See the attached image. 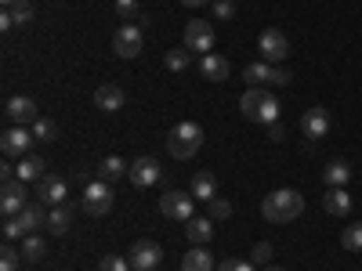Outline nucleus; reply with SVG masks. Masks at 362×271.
<instances>
[{"label":"nucleus","mask_w":362,"mask_h":271,"mask_svg":"<svg viewBox=\"0 0 362 271\" xmlns=\"http://www.w3.org/2000/svg\"><path fill=\"white\" fill-rule=\"evenodd\" d=\"M80 206H83L87 217H105L109 210H112V188H109V181H90V185L83 188V195H80Z\"/></svg>","instance_id":"39448f33"},{"label":"nucleus","mask_w":362,"mask_h":271,"mask_svg":"<svg viewBox=\"0 0 362 271\" xmlns=\"http://www.w3.org/2000/svg\"><path fill=\"white\" fill-rule=\"evenodd\" d=\"M163 62H167V69H170V73H185V69L192 66V51H189L185 44H181V47H170Z\"/></svg>","instance_id":"a878e982"},{"label":"nucleus","mask_w":362,"mask_h":271,"mask_svg":"<svg viewBox=\"0 0 362 271\" xmlns=\"http://www.w3.org/2000/svg\"><path fill=\"white\" fill-rule=\"evenodd\" d=\"M250 260H254V264H268V260H272V243H257L254 253H250Z\"/></svg>","instance_id":"4c0bfd02"},{"label":"nucleus","mask_w":362,"mask_h":271,"mask_svg":"<svg viewBox=\"0 0 362 271\" xmlns=\"http://www.w3.org/2000/svg\"><path fill=\"white\" fill-rule=\"evenodd\" d=\"M341 246H344L348 253H358V250H362V224H348V228H344Z\"/></svg>","instance_id":"c756f323"},{"label":"nucleus","mask_w":362,"mask_h":271,"mask_svg":"<svg viewBox=\"0 0 362 271\" xmlns=\"http://www.w3.org/2000/svg\"><path fill=\"white\" fill-rule=\"evenodd\" d=\"M322 206H326V214H334V217H348L351 214V195L344 188H329L322 195Z\"/></svg>","instance_id":"aec40b11"},{"label":"nucleus","mask_w":362,"mask_h":271,"mask_svg":"<svg viewBox=\"0 0 362 271\" xmlns=\"http://www.w3.org/2000/svg\"><path fill=\"white\" fill-rule=\"evenodd\" d=\"M268 73H272V66H268V62H250V66L243 69V80H247L250 87H257V83H264V80H268Z\"/></svg>","instance_id":"7c9ffc66"},{"label":"nucleus","mask_w":362,"mask_h":271,"mask_svg":"<svg viewBox=\"0 0 362 271\" xmlns=\"http://www.w3.org/2000/svg\"><path fill=\"white\" fill-rule=\"evenodd\" d=\"M4 112H8V119H11L15 127H33L37 119H40L37 102H33V98H25V95H15V98L4 105Z\"/></svg>","instance_id":"ddd939ff"},{"label":"nucleus","mask_w":362,"mask_h":271,"mask_svg":"<svg viewBox=\"0 0 362 271\" xmlns=\"http://www.w3.org/2000/svg\"><path fill=\"white\" fill-rule=\"evenodd\" d=\"M44 174H47V163L40 156H22L18 167H15V177L18 181H40Z\"/></svg>","instance_id":"b1692460"},{"label":"nucleus","mask_w":362,"mask_h":271,"mask_svg":"<svg viewBox=\"0 0 362 271\" xmlns=\"http://www.w3.org/2000/svg\"><path fill=\"white\" fill-rule=\"evenodd\" d=\"M257 51H261V62L276 66V62H283V58L290 54V40L283 37V29H264L261 40H257Z\"/></svg>","instance_id":"0eeeda50"},{"label":"nucleus","mask_w":362,"mask_h":271,"mask_svg":"<svg viewBox=\"0 0 362 271\" xmlns=\"http://www.w3.org/2000/svg\"><path fill=\"white\" fill-rule=\"evenodd\" d=\"M141 44H145V40H141V29L131 25V22L119 25L116 37H112V51H116L119 58H138V54H141Z\"/></svg>","instance_id":"f8f14e48"},{"label":"nucleus","mask_w":362,"mask_h":271,"mask_svg":"<svg viewBox=\"0 0 362 271\" xmlns=\"http://www.w3.org/2000/svg\"><path fill=\"white\" fill-rule=\"evenodd\" d=\"M218 271H254V260H225Z\"/></svg>","instance_id":"58836bf2"},{"label":"nucleus","mask_w":362,"mask_h":271,"mask_svg":"<svg viewBox=\"0 0 362 271\" xmlns=\"http://www.w3.org/2000/svg\"><path fill=\"white\" fill-rule=\"evenodd\" d=\"M261 214H264L268 224H290V221H297L300 214H305V195H300L297 188H279V192L264 195Z\"/></svg>","instance_id":"f257e3e1"},{"label":"nucleus","mask_w":362,"mask_h":271,"mask_svg":"<svg viewBox=\"0 0 362 271\" xmlns=\"http://www.w3.org/2000/svg\"><path fill=\"white\" fill-rule=\"evenodd\" d=\"M177 4H185V8H206V4H214V0H177Z\"/></svg>","instance_id":"79ce46f5"},{"label":"nucleus","mask_w":362,"mask_h":271,"mask_svg":"<svg viewBox=\"0 0 362 271\" xmlns=\"http://www.w3.org/2000/svg\"><path fill=\"white\" fill-rule=\"evenodd\" d=\"M69 224H73V206H51L47 210V231L51 235H66L69 231Z\"/></svg>","instance_id":"412c9836"},{"label":"nucleus","mask_w":362,"mask_h":271,"mask_svg":"<svg viewBox=\"0 0 362 271\" xmlns=\"http://www.w3.org/2000/svg\"><path fill=\"white\" fill-rule=\"evenodd\" d=\"M0 210H4V217H15L25 210V181H4V192H0Z\"/></svg>","instance_id":"2eb2a0df"},{"label":"nucleus","mask_w":362,"mask_h":271,"mask_svg":"<svg viewBox=\"0 0 362 271\" xmlns=\"http://www.w3.org/2000/svg\"><path fill=\"white\" fill-rule=\"evenodd\" d=\"M66 195H69V188H66V181L58 177V174H44V177L37 181V199H40L44 206H62Z\"/></svg>","instance_id":"4468645a"},{"label":"nucleus","mask_w":362,"mask_h":271,"mask_svg":"<svg viewBox=\"0 0 362 271\" xmlns=\"http://www.w3.org/2000/svg\"><path fill=\"white\" fill-rule=\"evenodd\" d=\"M11 25H15V22H11V15L4 11V15H0V29H4V33H8V29H11Z\"/></svg>","instance_id":"37998d69"},{"label":"nucleus","mask_w":362,"mask_h":271,"mask_svg":"<svg viewBox=\"0 0 362 271\" xmlns=\"http://www.w3.org/2000/svg\"><path fill=\"white\" fill-rule=\"evenodd\" d=\"M206 217H214V221H228V217H232V203H228V199H221V195H218V199H210V214H206Z\"/></svg>","instance_id":"2f4dec72"},{"label":"nucleus","mask_w":362,"mask_h":271,"mask_svg":"<svg viewBox=\"0 0 362 271\" xmlns=\"http://www.w3.org/2000/svg\"><path fill=\"white\" fill-rule=\"evenodd\" d=\"M124 102H127V95H124L116 83H102V87L95 90V105H98L102 112H119V109H124Z\"/></svg>","instance_id":"f3484780"},{"label":"nucleus","mask_w":362,"mask_h":271,"mask_svg":"<svg viewBox=\"0 0 362 271\" xmlns=\"http://www.w3.org/2000/svg\"><path fill=\"white\" fill-rule=\"evenodd\" d=\"M4 11L11 15L15 25H29V22H33V4H29V0H15V4L4 8Z\"/></svg>","instance_id":"c85d7f7f"},{"label":"nucleus","mask_w":362,"mask_h":271,"mask_svg":"<svg viewBox=\"0 0 362 271\" xmlns=\"http://www.w3.org/2000/svg\"><path fill=\"white\" fill-rule=\"evenodd\" d=\"M11 4H15V0H4V8H11Z\"/></svg>","instance_id":"c03bdc74"},{"label":"nucleus","mask_w":362,"mask_h":271,"mask_svg":"<svg viewBox=\"0 0 362 271\" xmlns=\"http://www.w3.org/2000/svg\"><path fill=\"white\" fill-rule=\"evenodd\" d=\"M44 253H47V243L40 235H25L22 239V257L25 260H44Z\"/></svg>","instance_id":"cd10ccee"},{"label":"nucleus","mask_w":362,"mask_h":271,"mask_svg":"<svg viewBox=\"0 0 362 271\" xmlns=\"http://www.w3.org/2000/svg\"><path fill=\"white\" fill-rule=\"evenodd\" d=\"M235 15V4H232V0H214V18L218 22H228Z\"/></svg>","instance_id":"e433bc0d"},{"label":"nucleus","mask_w":362,"mask_h":271,"mask_svg":"<svg viewBox=\"0 0 362 271\" xmlns=\"http://www.w3.org/2000/svg\"><path fill=\"white\" fill-rule=\"evenodd\" d=\"M199 76L210 80V83H221V80H228V62L221 54H203L199 58Z\"/></svg>","instance_id":"6ab92c4d"},{"label":"nucleus","mask_w":362,"mask_h":271,"mask_svg":"<svg viewBox=\"0 0 362 271\" xmlns=\"http://www.w3.org/2000/svg\"><path fill=\"white\" fill-rule=\"evenodd\" d=\"M300 131H305V138H312V141H319V138H326L329 134V112L326 109H308L305 116H300Z\"/></svg>","instance_id":"dca6fc26"},{"label":"nucleus","mask_w":362,"mask_h":271,"mask_svg":"<svg viewBox=\"0 0 362 271\" xmlns=\"http://www.w3.org/2000/svg\"><path fill=\"white\" fill-rule=\"evenodd\" d=\"M268 138L272 141H283V127L279 124H268Z\"/></svg>","instance_id":"a19ab883"},{"label":"nucleus","mask_w":362,"mask_h":271,"mask_svg":"<svg viewBox=\"0 0 362 271\" xmlns=\"http://www.w3.org/2000/svg\"><path fill=\"white\" fill-rule=\"evenodd\" d=\"M98 271H131V260H124V257H116V253H109L102 264H98Z\"/></svg>","instance_id":"c9c22d12"},{"label":"nucleus","mask_w":362,"mask_h":271,"mask_svg":"<svg viewBox=\"0 0 362 271\" xmlns=\"http://www.w3.org/2000/svg\"><path fill=\"white\" fill-rule=\"evenodd\" d=\"M322 181H326L329 188H344L348 181H351V167H348L344 159H334V163L322 170Z\"/></svg>","instance_id":"393cba45"},{"label":"nucleus","mask_w":362,"mask_h":271,"mask_svg":"<svg viewBox=\"0 0 362 271\" xmlns=\"http://www.w3.org/2000/svg\"><path fill=\"white\" fill-rule=\"evenodd\" d=\"M160 174H163V167H160V159H153V156H138V159L131 163V170H127V177H131L134 188H153L156 181H160Z\"/></svg>","instance_id":"1a4fd4ad"},{"label":"nucleus","mask_w":362,"mask_h":271,"mask_svg":"<svg viewBox=\"0 0 362 271\" xmlns=\"http://www.w3.org/2000/svg\"><path fill=\"white\" fill-rule=\"evenodd\" d=\"M138 0H116V15L124 18V22H131V18H138Z\"/></svg>","instance_id":"f704fd0d"},{"label":"nucleus","mask_w":362,"mask_h":271,"mask_svg":"<svg viewBox=\"0 0 362 271\" xmlns=\"http://www.w3.org/2000/svg\"><path fill=\"white\" fill-rule=\"evenodd\" d=\"M54 134H58V127L51 124V119L40 116L37 124H33V138H37V141H54Z\"/></svg>","instance_id":"72a5a7b5"},{"label":"nucleus","mask_w":362,"mask_h":271,"mask_svg":"<svg viewBox=\"0 0 362 271\" xmlns=\"http://www.w3.org/2000/svg\"><path fill=\"white\" fill-rule=\"evenodd\" d=\"M192 195H196V199H203V203L218 199V177L210 174V170H199V174L192 177Z\"/></svg>","instance_id":"4be33fe9"},{"label":"nucleus","mask_w":362,"mask_h":271,"mask_svg":"<svg viewBox=\"0 0 362 271\" xmlns=\"http://www.w3.org/2000/svg\"><path fill=\"white\" fill-rule=\"evenodd\" d=\"M160 214L170 221H192V195L189 192H167L160 195Z\"/></svg>","instance_id":"9b49d317"},{"label":"nucleus","mask_w":362,"mask_h":271,"mask_svg":"<svg viewBox=\"0 0 362 271\" xmlns=\"http://www.w3.org/2000/svg\"><path fill=\"white\" fill-rule=\"evenodd\" d=\"M181 271H214V253H206L203 246H192L181 257Z\"/></svg>","instance_id":"5701e85b"},{"label":"nucleus","mask_w":362,"mask_h":271,"mask_svg":"<svg viewBox=\"0 0 362 271\" xmlns=\"http://www.w3.org/2000/svg\"><path fill=\"white\" fill-rule=\"evenodd\" d=\"M40 228H47V210H44V203H25L22 214H15V217L4 221V239L11 243V239L33 235V231H40Z\"/></svg>","instance_id":"20e7f679"},{"label":"nucleus","mask_w":362,"mask_h":271,"mask_svg":"<svg viewBox=\"0 0 362 271\" xmlns=\"http://www.w3.org/2000/svg\"><path fill=\"white\" fill-rule=\"evenodd\" d=\"M290 80H293L290 69H272V73H268V83H283V87H286Z\"/></svg>","instance_id":"ea45409f"},{"label":"nucleus","mask_w":362,"mask_h":271,"mask_svg":"<svg viewBox=\"0 0 362 271\" xmlns=\"http://www.w3.org/2000/svg\"><path fill=\"white\" fill-rule=\"evenodd\" d=\"M214 40H218V33H214V25H210V22L196 18V22L185 25V47H189V51L214 54Z\"/></svg>","instance_id":"6e6552de"},{"label":"nucleus","mask_w":362,"mask_h":271,"mask_svg":"<svg viewBox=\"0 0 362 271\" xmlns=\"http://www.w3.org/2000/svg\"><path fill=\"white\" fill-rule=\"evenodd\" d=\"M239 112H243L247 119H254V124H279V102L276 95H268V90L261 87H247L243 98H239Z\"/></svg>","instance_id":"f03ea898"},{"label":"nucleus","mask_w":362,"mask_h":271,"mask_svg":"<svg viewBox=\"0 0 362 271\" xmlns=\"http://www.w3.org/2000/svg\"><path fill=\"white\" fill-rule=\"evenodd\" d=\"M272 271H283V267H272Z\"/></svg>","instance_id":"a18cd8bd"},{"label":"nucleus","mask_w":362,"mask_h":271,"mask_svg":"<svg viewBox=\"0 0 362 271\" xmlns=\"http://www.w3.org/2000/svg\"><path fill=\"white\" fill-rule=\"evenodd\" d=\"M185 235L192 246H206L210 239H214V217H192L185 221Z\"/></svg>","instance_id":"a211bd4d"},{"label":"nucleus","mask_w":362,"mask_h":271,"mask_svg":"<svg viewBox=\"0 0 362 271\" xmlns=\"http://www.w3.org/2000/svg\"><path fill=\"white\" fill-rule=\"evenodd\" d=\"M33 141H37L33 127H8L4 138H0V148H4V156L22 159V156H29V145H33Z\"/></svg>","instance_id":"9d476101"},{"label":"nucleus","mask_w":362,"mask_h":271,"mask_svg":"<svg viewBox=\"0 0 362 271\" xmlns=\"http://www.w3.org/2000/svg\"><path fill=\"white\" fill-rule=\"evenodd\" d=\"M199 148H203V127L192 124V119L177 124V127L167 134V152H170L174 159H192Z\"/></svg>","instance_id":"7ed1b4c3"},{"label":"nucleus","mask_w":362,"mask_h":271,"mask_svg":"<svg viewBox=\"0 0 362 271\" xmlns=\"http://www.w3.org/2000/svg\"><path fill=\"white\" fill-rule=\"evenodd\" d=\"M163 264V246L153 243V239H138L131 246V267L134 271H156Z\"/></svg>","instance_id":"423d86ee"},{"label":"nucleus","mask_w":362,"mask_h":271,"mask_svg":"<svg viewBox=\"0 0 362 271\" xmlns=\"http://www.w3.org/2000/svg\"><path fill=\"white\" fill-rule=\"evenodd\" d=\"M25 257L18 253V250H11V246H4L0 250V271H18V264H22Z\"/></svg>","instance_id":"473e14b6"},{"label":"nucleus","mask_w":362,"mask_h":271,"mask_svg":"<svg viewBox=\"0 0 362 271\" xmlns=\"http://www.w3.org/2000/svg\"><path fill=\"white\" fill-rule=\"evenodd\" d=\"M127 170H131V163H124L119 156H109V159H102V167H98V181H109V185H112V181L124 177Z\"/></svg>","instance_id":"bb28decb"}]
</instances>
